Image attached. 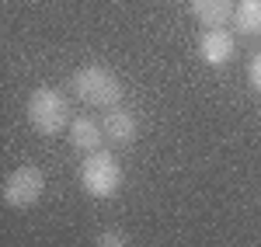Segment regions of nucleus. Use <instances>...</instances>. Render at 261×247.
<instances>
[{
  "instance_id": "7ed1b4c3",
  "label": "nucleus",
  "mask_w": 261,
  "mask_h": 247,
  "mask_svg": "<svg viewBox=\"0 0 261 247\" xmlns=\"http://www.w3.org/2000/svg\"><path fill=\"white\" fill-rule=\"evenodd\" d=\"M81 188L91 199H112L122 188V164L112 153H87L81 164Z\"/></svg>"
},
{
  "instance_id": "1a4fd4ad",
  "label": "nucleus",
  "mask_w": 261,
  "mask_h": 247,
  "mask_svg": "<svg viewBox=\"0 0 261 247\" xmlns=\"http://www.w3.org/2000/svg\"><path fill=\"white\" fill-rule=\"evenodd\" d=\"M230 21H233V32H237V35L258 39L261 35V0H237Z\"/></svg>"
},
{
  "instance_id": "0eeeda50",
  "label": "nucleus",
  "mask_w": 261,
  "mask_h": 247,
  "mask_svg": "<svg viewBox=\"0 0 261 247\" xmlns=\"http://www.w3.org/2000/svg\"><path fill=\"white\" fill-rule=\"evenodd\" d=\"M66 136H70V146L81 150V153H98V146L105 143V129L91 115H77L66 129Z\"/></svg>"
},
{
  "instance_id": "9b49d317",
  "label": "nucleus",
  "mask_w": 261,
  "mask_h": 247,
  "mask_svg": "<svg viewBox=\"0 0 261 247\" xmlns=\"http://www.w3.org/2000/svg\"><path fill=\"white\" fill-rule=\"evenodd\" d=\"M247 84H251V87L261 94V52L251 60V66H247Z\"/></svg>"
},
{
  "instance_id": "f03ea898",
  "label": "nucleus",
  "mask_w": 261,
  "mask_h": 247,
  "mask_svg": "<svg viewBox=\"0 0 261 247\" xmlns=\"http://www.w3.org/2000/svg\"><path fill=\"white\" fill-rule=\"evenodd\" d=\"M28 122L42 136H60L63 129H70V101L63 98L60 87H35L28 98Z\"/></svg>"
},
{
  "instance_id": "9d476101",
  "label": "nucleus",
  "mask_w": 261,
  "mask_h": 247,
  "mask_svg": "<svg viewBox=\"0 0 261 247\" xmlns=\"http://www.w3.org/2000/svg\"><path fill=\"white\" fill-rule=\"evenodd\" d=\"M94 247H129V237L122 230H101L94 237Z\"/></svg>"
},
{
  "instance_id": "6e6552de",
  "label": "nucleus",
  "mask_w": 261,
  "mask_h": 247,
  "mask_svg": "<svg viewBox=\"0 0 261 247\" xmlns=\"http://www.w3.org/2000/svg\"><path fill=\"white\" fill-rule=\"evenodd\" d=\"M188 7L205 28H226V21L233 18L237 0H188Z\"/></svg>"
},
{
  "instance_id": "20e7f679",
  "label": "nucleus",
  "mask_w": 261,
  "mask_h": 247,
  "mask_svg": "<svg viewBox=\"0 0 261 247\" xmlns=\"http://www.w3.org/2000/svg\"><path fill=\"white\" fill-rule=\"evenodd\" d=\"M45 191V174L35 164H21L4 178V206L11 209H32Z\"/></svg>"
},
{
  "instance_id": "423d86ee",
  "label": "nucleus",
  "mask_w": 261,
  "mask_h": 247,
  "mask_svg": "<svg viewBox=\"0 0 261 247\" xmlns=\"http://www.w3.org/2000/svg\"><path fill=\"white\" fill-rule=\"evenodd\" d=\"M199 56L205 66H226L237 56V42L226 28H205L199 39Z\"/></svg>"
},
{
  "instance_id": "39448f33",
  "label": "nucleus",
  "mask_w": 261,
  "mask_h": 247,
  "mask_svg": "<svg viewBox=\"0 0 261 247\" xmlns=\"http://www.w3.org/2000/svg\"><path fill=\"white\" fill-rule=\"evenodd\" d=\"M101 129H105V140L112 146H129V143H136V136H140V119L129 108L115 104V108H105Z\"/></svg>"
},
{
  "instance_id": "f257e3e1",
  "label": "nucleus",
  "mask_w": 261,
  "mask_h": 247,
  "mask_svg": "<svg viewBox=\"0 0 261 247\" xmlns=\"http://www.w3.org/2000/svg\"><path fill=\"white\" fill-rule=\"evenodd\" d=\"M70 91L91 108H115L122 101V80L105 63H87L70 77Z\"/></svg>"
}]
</instances>
